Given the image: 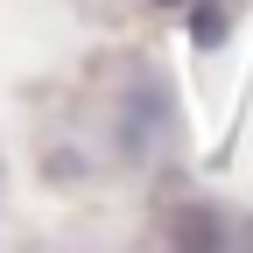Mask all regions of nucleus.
Masks as SVG:
<instances>
[{
    "instance_id": "1",
    "label": "nucleus",
    "mask_w": 253,
    "mask_h": 253,
    "mask_svg": "<svg viewBox=\"0 0 253 253\" xmlns=\"http://www.w3.org/2000/svg\"><path fill=\"white\" fill-rule=\"evenodd\" d=\"M190 36H197V49H218V42H225V7L197 0V7H190Z\"/></svg>"
},
{
    "instance_id": "2",
    "label": "nucleus",
    "mask_w": 253,
    "mask_h": 253,
    "mask_svg": "<svg viewBox=\"0 0 253 253\" xmlns=\"http://www.w3.org/2000/svg\"><path fill=\"white\" fill-rule=\"evenodd\" d=\"M155 7H183V0H155Z\"/></svg>"
}]
</instances>
